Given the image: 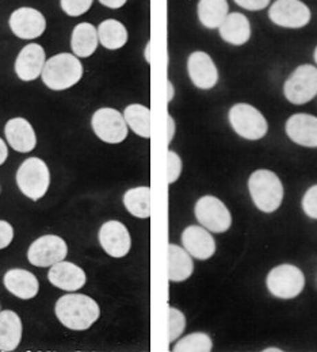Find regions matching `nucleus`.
Masks as SVG:
<instances>
[{
	"label": "nucleus",
	"instance_id": "nucleus-1",
	"mask_svg": "<svg viewBox=\"0 0 317 352\" xmlns=\"http://www.w3.org/2000/svg\"><path fill=\"white\" fill-rule=\"evenodd\" d=\"M56 316L68 329L86 331L100 316V309L95 300L83 294H67L56 302Z\"/></svg>",
	"mask_w": 317,
	"mask_h": 352
},
{
	"label": "nucleus",
	"instance_id": "nucleus-2",
	"mask_svg": "<svg viewBox=\"0 0 317 352\" xmlns=\"http://www.w3.org/2000/svg\"><path fill=\"white\" fill-rule=\"evenodd\" d=\"M83 76V65L75 54L58 53L50 57L43 71V82L53 91L74 87Z\"/></svg>",
	"mask_w": 317,
	"mask_h": 352
},
{
	"label": "nucleus",
	"instance_id": "nucleus-3",
	"mask_svg": "<svg viewBox=\"0 0 317 352\" xmlns=\"http://www.w3.org/2000/svg\"><path fill=\"white\" fill-rule=\"evenodd\" d=\"M248 188L255 206L263 213L275 212L283 201V186L269 170H258L250 176Z\"/></svg>",
	"mask_w": 317,
	"mask_h": 352
},
{
	"label": "nucleus",
	"instance_id": "nucleus-4",
	"mask_svg": "<svg viewBox=\"0 0 317 352\" xmlns=\"http://www.w3.org/2000/svg\"><path fill=\"white\" fill-rule=\"evenodd\" d=\"M17 184L32 201L41 199L49 188L50 174L45 162L39 157L26 159L17 173Z\"/></svg>",
	"mask_w": 317,
	"mask_h": 352
},
{
	"label": "nucleus",
	"instance_id": "nucleus-5",
	"mask_svg": "<svg viewBox=\"0 0 317 352\" xmlns=\"http://www.w3.org/2000/svg\"><path fill=\"white\" fill-rule=\"evenodd\" d=\"M229 124L240 137L250 141L263 138L269 131L265 116L248 103H237L230 107Z\"/></svg>",
	"mask_w": 317,
	"mask_h": 352
},
{
	"label": "nucleus",
	"instance_id": "nucleus-6",
	"mask_svg": "<svg viewBox=\"0 0 317 352\" xmlns=\"http://www.w3.org/2000/svg\"><path fill=\"white\" fill-rule=\"evenodd\" d=\"M305 286V276L300 268L293 264H281L267 275V287L272 296L290 300L297 297Z\"/></svg>",
	"mask_w": 317,
	"mask_h": 352
},
{
	"label": "nucleus",
	"instance_id": "nucleus-7",
	"mask_svg": "<svg viewBox=\"0 0 317 352\" xmlns=\"http://www.w3.org/2000/svg\"><path fill=\"white\" fill-rule=\"evenodd\" d=\"M285 98L293 104H305L317 95V68L315 65H300L285 82Z\"/></svg>",
	"mask_w": 317,
	"mask_h": 352
},
{
	"label": "nucleus",
	"instance_id": "nucleus-8",
	"mask_svg": "<svg viewBox=\"0 0 317 352\" xmlns=\"http://www.w3.org/2000/svg\"><path fill=\"white\" fill-rule=\"evenodd\" d=\"M91 126L96 137L106 144H121L128 137V124L124 116L111 107L96 110Z\"/></svg>",
	"mask_w": 317,
	"mask_h": 352
},
{
	"label": "nucleus",
	"instance_id": "nucleus-9",
	"mask_svg": "<svg viewBox=\"0 0 317 352\" xmlns=\"http://www.w3.org/2000/svg\"><path fill=\"white\" fill-rule=\"evenodd\" d=\"M272 23L286 29H301L311 22L312 12L301 0H275L269 10Z\"/></svg>",
	"mask_w": 317,
	"mask_h": 352
},
{
	"label": "nucleus",
	"instance_id": "nucleus-10",
	"mask_svg": "<svg viewBox=\"0 0 317 352\" xmlns=\"http://www.w3.org/2000/svg\"><path fill=\"white\" fill-rule=\"evenodd\" d=\"M195 217L210 232L223 233L232 225V216L227 206L213 195H205L195 205Z\"/></svg>",
	"mask_w": 317,
	"mask_h": 352
},
{
	"label": "nucleus",
	"instance_id": "nucleus-11",
	"mask_svg": "<svg viewBox=\"0 0 317 352\" xmlns=\"http://www.w3.org/2000/svg\"><path fill=\"white\" fill-rule=\"evenodd\" d=\"M67 255L68 247L64 239L54 234H45L30 245L28 259L36 267H52L64 261Z\"/></svg>",
	"mask_w": 317,
	"mask_h": 352
},
{
	"label": "nucleus",
	"instance_id": "nucleus-12",
	"mask_svg": "<svg viewBox=\"0 0 317 352\" xmlns=\"http://www.w3.org/2000/svg\"><path fill=\"white\" fill-rule=\"evenodd\" d=\"M11 32L21 40H36L46 30V19L41 11L32 7H21L10 15Z\"/></svg>",
	"mask_w": 317,
	"mask_h": 352
},
{
	"label": "nucleus",
	"instance_id": "nucleus-13",
	"mask_svg": "<svg viewBox=\"0 0 317 352\" xmlns=\"http://www.w3.org/2000/svg\"><path fill=\"white\" fill-rule=\"evenodd\" d=\"M99 243L111 258H124L129 254L132 239L127 226L120 221H107L99 230Z\"/></svg>",
	"mask_w": 317,
	"mask_h": 352
},
{
	"label": "nucleus",
	"instance_id": "nucleus-14",
	"mask_svg": "<svg viewBox=\"0 0 317 352\" xmlns=\"http://www.w3.org/2000/svg\"><path fill=\"white\" fill-rule=\"evenodd\" d=\"M188 76L195 87L210 89L219 82V69L213 58L205 52H194L187 60Z\"/></svg>",
	"mask_w": 317,
	"mask_h": 352
},
{
	"label": "nucleus",
	"instance_id": "nucleus-15",
	"mask_svg": "<svg viewBox=\"0 0 317 352\" xmlns=\"http://www.w3.org/2000/svg\"><path fill=\"white\" fill-rule=\"evenodd\" d=\"M45 49L40 44L26 45L15 61V74L23 82H33L43 75L45 67Z\"/></svg>",
	"mask_w": 317,
	"mask_h": 352
},
{
	"label": "nucleus",
	"instance_id": "nucleus-16",
	"mask_svg": "<svg viewBox=\"0 0 317 352\" xmlns=\"http://www.w3.org/2000/svg\"><path fill=\"white\" fill-rule=\"evenodd\" d=\"M47 279L53 286L61 290L78 292L86 285L87 275L79 265L61 261L50 267Z\"/></svg>",
	"mask_w": 317,
	"mask_h": 352
},
{
	"label": "nucleus",
	"instance_id": "nucleus-17",
	"mask_svg": "<svg viewBox=\"0 0 317 352\" xmlns=\"http://www.w3.org/2000/svg\"><path fill=\"white\" fill-rule=\"evenodd\" d=\"M184 250L198 261H208L216 252V241L212 234L201 226H188L182 233Z\"/></svg>",
	"mask_w": 317,
	"mask_h": 352
},
{
	"label": "nucleus",
	"instance_id": "nucleus-18",
	"mask_svg": "<svg viewBox=\"0 0 317 352\" xmlns=\"http://www.w3.org/2000/svg\"><path fill=\"white\" fill-rule=\"evenodd\" d=\"M6 138L10 146L19 153H29L37 145V135L32 124L25 118H12L6 124Z\"/></svg>",
	"mask_w": 317,
	"mask_h": 352
},
{
	"label": "nucleus",
	"instance_id": "nucleus-19",
	"mask_svg": "<svg viewBox=\"0 0 317 352\" xmlns=\"http://www.w3.org/2000/svg\"><path fill=\"white\" fill-rule=\"evenodd\" d=\"M289 138L303 146L317 148V117L311 114H294L286 122Z\"/></svg>",
	"mask_w": 317,
	"mask_h": 352
},
{
	"label": "nucleus",
	"instance_id": "nucleus-20",
	"mask_svg": "<svg viewBox=\"0 0 317 352\" xmlns=\"http://www.w3.org/2000/svg\"><path fill=\"white\" fill-rule=\"evenodd\" d=\"M3 283L12 296L21 300H32L40 290V283L36 275L21 268L7 271L3 278Z\"/></svg>",
	"mask_w": 317,
	"mask_h": 352
},
{
	"label": "nucleus",
	"instance_id": "nucleus-21",
	"mask_svg": "<svg viewBox=\"0 0 317 352\" xmlns=\"http://www.w3.org/2000/svg\"><path fill=\"white\" fill-rule=\"evenodd\" d=\"M221 38L230 45L247 44L251 38V23L241 12H230L219 28Z\"/></svg>",
	"mask_w": 317,
	"mask_h": 352
},
{
	"label": "nucleus",
	"instance_id": "nucleus-22",
	"mask_svg": "<svg viewBox=\"0 0 317 352\" xmlns=\"http://www.w3.org/2000/svg\"><path fill=\"white\" fill-rule=\"evenodd\" d=\"M22 340V321L12 310L0 311V351L17 350Z\"/></svg>",
	"mask_w": 317,
	"mask_h": 352
},
{
	"label": "nucleus",
	"instance_id": "nucleus-23",
	"mask_svg": "<svg viewBox=\"0 0 317 352\" xmlns=\"http://www.w3.org/2000/svg\"><path fill=\"white\" fill-rule=\"evenodd\" d=\"M99 45L98 30L89 22L79 23L75 26L71 37V47L76 57L87 58L91 57Z\"/></svg>",
	"mask_w": 317,
	"mask_h": 352
},
{
	"label": "nucleus",
	"instance_id": "nucleus-24",
	"mask_svg": "<svg viewBox=\"0 0 317 352\" xmlns=\"http://www.w3.org/2000/svg\"><path fill=\"white\" fill-rule=\"evenodd\" d=\"M194 263L191 255L175 244L168 245V279L171 282H183L191 276Z\"/></svg>",
	"mask_w": 317,
	"mask_h": 352
},
{
	"label": "nucleus",
	"instance_id": "nucleus-25",
	"mask_svg": "<svg viewBox=\"0 0 317 352\" xmlns=\"http://www.w3.org/2000/svg\"><path fill=\"white\" fill-rule=\"evenodd\" d=\"M198 19L206 29H219L229 14L227 0H199Z\"/></svg>",
	"mask_w": 317,
	"mask_h": 352
},
{
	"label": "nucleus",
	"instance_id": "nucleus-26",
	"mask_svg": "<svg viewBox=\"0 0 317 352\" xmlns=\"http://www.w3.org/2000/svg\"><path fill=\"white\" fill-rule=\"evenodd\" d=\"M99 44L109 50H117L128 43V30L117 19H106L98 26Z\"/></svg>",
	"mask_w": 317,
	"mask_h": 352
},
{
	"label": "nucleus",
	"instance_id": "nucleus-27",
	"mask_svg": "<svg viewBox=\"0 0 317 352\" xmlns=\"http://www.w3.org/2000/svg\"><path fill=\"white\" fill-rule=\"evenodd\" d=\"M127 210L137 219H149L151 216V188L146 186L131 188L124 195Z\"/></svg>",
	"mask_w": 317,
	"mask_h": 352
},
{
	"label": "nucleus",
	"instance_id": "nucleus-28",
	"mask_svg": "<svg viewBox=\"0 0 317 352\" xmlns=\"http://www.w3.org/2000/svg\"><path fill=\"white\" fill-rule=\"evenodd\" d=\"M124 118L137 135L142 138L151 137V110L142 104H129L124 111Z\"/></svg>",
	"mask_w": 317,
	"mask_h": 352
},
{
	"label": "nucleus",
	"instance_id": "nucleus-29",
	"mask_svg": "<svg viewBox=\"0 0 317 352\" xmlns=\"http://www.w3.org/2000/svg\"><path fill=\"white\" fill-rule=\"evenodd\" d=\"M213 349L212 339L209 335L197 332L183 338L174 347L175 352H210Z\"/></svg>",
	"mask_w": 317,
	"mask_h": 352
},
{
	"label": "nucleus",
	"instance_id": "nucleus-30",
	"mask_svg": "<svg viewBox=\"0 0 317 352\" xmlns=\"http://www.w3.org/2000/svg\"><path fill=\"white\" fill-rule=\"evenodd\" d=\"M168 328H170V343L175 342L186 328V317L181 310L170 308L168 310Z\"/></svg>",
	"mask_w": 317,
	"mask_h": 352
},
{
	"label": "nucleus",
	"instance_id": "nucleus-31",
	"mask_svg": "<svg viewBox=\"0 0 317 352\" xmlns=\"http://www.w3.org/2000/svg\"><path fill=\"white\" fill-rule=\"evenodd\" d=\"M94 0H60L61 10L68 16H80L85 15L92 6Z\"/></svg>",
	"mask_w": 317,
	"mask_h": 352
},
{
	"label": "nucleus",
	"instance_id": "nucleus-32",
	"mask_svg": "<svg viewBox=\"0 0 317 352\" xmlns=\"http://www.w3.org/2000/svg\"><path fill=\"white\" fill-rule=\"evenodd\" d=\"M181 174V156L174 151H168L167 152V179H168V184L175 183L179 179Z\"/></svg>",
	"mask_w": 317,
	"mask_h": 352
},
{
	"label": "nucleus",
	"instance_id": "nucleus-33",
	"mask_svg": "<svg viewBox=\"0 0 317 352\" xmlns=\"http://www.w3.org/2000/svg\"><path fill=\"white\" fill-rule=\"evenodd\" d=\"M303 209L308 217L317 220V184L305 192L303 198Z\"/></svg>",
	"mask_w": 317,
	"mask_h": 352
},
{
	"label": "nucleus",
	"instance_id": "nucleus-34",
	"mask_svg": "<svg viewBox=\"0 0 317 352\" xmlns=\"http://www.w3.org/2000/svg\"><path fill=\"white\" fill-rule=\"evenodd\" d=\"M14 239V229L10 222L0 220V250L7 248Z\"/></svg>",
	"mask_w": 317,
	"mask_h": 352
},
{
	"label": "nucleus",
	"instance_id": "nucleus-35",
	"mask_svg": "<svg viewBox=\"0 0 317 352\" xmlns=\"http://www.w3.org/2000/svg\"><path fill=\"white\" fill-rule=\"evenodd\" d=\"M270 1L272 0H234V3L239 7L250 11H261L266 8L270 4Z\"/></svg>",
	"mask_w": 317,
	"mask_h": 352
},
{
	"label": "nucleus",
	"instance_id": "nucleus-36",
	"mask_svg": "<svg viewBox=\"0 0 317 352\" xmlns=\"http://www.w3.org/2000/svg\"><path fill=\"white\" fill-rule=\"evenodd\" d=\"M175 131H177V125L174 118L168 114L167 116V144H171L174 135H175Z\"/></svg>",
	"mask_w": 317,
	"mask_h": 352
},
{
	"label": "nucleus",
	"instance_id": "nucleus-37",
	"mask_svg": "<svg viewBox=\"0 0 317 352\" xmlns=\"http://www.w3.org/2000/svg\"><path fill=\"white\" fill-rule=\"evenodd\" d=\"M128 0H99V3L107 8H113V10H118L121 7H124L127 4Z\"/></svg>",
	"mask_w": 317,
	"mask_h": 352
},
{
	"label": "nucleus",
	"instance_id": "nucleus-38",
	"mask_svg": "<svg viewBox=\"0 0 317 352\" xmlns=\"http://www.w3.org/2000/svg\"><path fill=\"white\" fill-rule=\"evenodd\" d=\"M7 157H8V148L6 142L0 138V166L7 160Z\"/></svg>",
	"mask_w": 317,
	"mask_h": 352
},
{
	"label": "nucleus",
	"instance_id": "nucleus-39",
	"mask_svg": "<svg viewBox=\"0 0 317 352\" xmlns=\"http://www.w3.org/2000/svg\"><path fill=\"white\" fill-rule=\"evenodd\" d=\"M174 95H175V89H174L173 83L168 80V82H167V102H168V103L174 99Z\"/></svg>",
	"mask_w": 317,
	"mask_h": 352
},
{
	"label": "nucleus",
	"instance_id": "nucleus-40",
	"mask_svg": "<svg viewBox=\"0 0 317 352\" xmlns=\"http://www.w3.org/2000/svg\"><path fill=\"white\" fill-rule=\"evenodd\" d=\"M145 60H146V63H151V41L146 44V47H145Z\"/></svg>",
	"mask_w": 317,
	"mask_h": 352
},
{
	"label": "nucleus",
	"instance_id": "nucleus-41",
	"mask_svg": "<svg viewBox=\"0 0 317 352\" xmlns=\"http://www.w3.org/2000/svg\"><path fill=\"white\" fill-rule=\"evenodd\" d=\"M265 352H281L279 349H267V350H265Z\"/></svg>",
	"mask_w": 317,
	"mask_h": 352
},
{
	"label": "nucleus",
	"instance_id": "nucleus-42",
	"mask_svg": "<svg viewBox=\"0 0 317 352\" xmlns=\"http://www.w3.org/2000/svg\"><path fill=\"white\" fill-rule=\"evenodd\" d=\"M314 57H315V61H316V64H317V46H316V49H315V54H314Z\"/></svg>",
	"mask_w": 317,
	"mask_h": 352
}]
</instances>
